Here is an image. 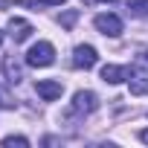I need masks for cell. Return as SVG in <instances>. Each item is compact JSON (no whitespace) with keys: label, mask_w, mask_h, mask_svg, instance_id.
I'll list each match as a JSON object with an SVG mask.
<instances>
[{"label":"cell","mask_w":148,"mask_h":148,"mask_svg":"<svg viewBox=\"0 0 148 148\" xmlns=\"http://www.w3.org/2000/svg\"><path fill=\"white\" fill-rule=\"evenodd\" d=\"M3 70H6V79H9L12 84H21V82H23V70H21V64H18L15 58H6V61H3Z\"/></svg>","instance_id":"ba28073f"},{"label":"cell","mask_w":148,"mask_h":148,"mask_svg":"<svg viewBox=\"0 0 148 148\" xmlns=\"http://www.w3.org/2000/svg\"><path fill=\"white\" fill-rule=\"evenodd\" d=\"M64 0H18V6H32V9H41V6H61Z\"/></svg>","instance_id":"8fae6325"},{"label":"cell","mask_w":148,"mask_h":148,"mask_svg":"<svg viewBox=\"0 0 148 148\" xmlns=\"http://www.w3.org/2000/svg\"><path fill=\"white\" fill-rule=\"evenodd\" d=\"M0 44H3V32H0Z\"/></svg>","instance_id":"ac0fdd59"},{"label":"cell","mask_w":148,"mask_h":148,"mask_svg":"<svg viewBox=\"0 0 148 148\" xmlns=\"http://www.w3.org/2000/svg\"><path fill=\"white\" fill-rule=\"evenodd\" d=\"M131 96H148V79H131Z\"/></svg>","instance_id":"30bf717a"},{"label":"cell","mask_w":148,"mask_h":148,"mask_svg":"<svg viewBox=\"0 0 148 148\" xmlns=\"http://www.w3.org/2000/svg\"><path fill=\"white\" fill-rule=\"evenodd\" d=\"M55 61V47L49 41H38L35 47H29L26 52V64L29 67H49Z\"/></svg>","instance_id":"6da1fadb"},{"label":"cell","mask_w":148,"mask_h":148,"mask_svg":"<svg viewBox=\"0 0 148 148\" xmlns=\"http://www.w3.org/2000/svg\"><path fill=\"white\" fill-rule=\"evenodd\" d=\"M96 29L102 32V35H108V38H116V35H122V21L116 18V15H96Z\"/></svg>","instance_id":"277c9868"},{"label":"cell","mask_w":148,"mask_h":148,"mask_svg":"<svg viewBox=\"0 0 148 148\" xmlns=\"http://www.w3.org/2000/svg\"><path fill=\"white\" fill-rule=\"evenodd\" d=\"M96 61H99V55L90 44H82L73 52V67H79V70H90V67H96Z\"/></svg>","instance_id":"3957f363"},{"label":"cell","mask_w":148,"mask_h":148,"mask_svg":"<svg viewBox=\"0 0 148 148\" xmlns=\"http://www.w3.org/2000/svg\"><path fill=\"white\" fill-rule=\"evenodd\" d=\"M136 70H142V73H148V49L136 55Z\"/></svg>","instance_id":"9a60e30c"},{"label":"cell","mask_w":148,"mask_h":148,"mask_svg":"<svg viewBox=\"0 0 148 148\" xmlns=\"http://www.w3.org/2000/svg\"><path fill=\"white\" fill-rule=\"evenodd\" d=\"M3 145H6V148H12V145L26 148V145H29V139H26V136H6V139H3Z\"/></svg>","instance_id":"4fadbf2b"},{"label":"cell","mask_w":148,"mask_h":148,"mask_svg":"<svg viewBox=\"0 0 148 148\" xmlns=\"http://www.w3.org/2000/svg\"><path fill=\"white\" fill-rule=\"evenodd\" d=\"M96 108H99V99H96V93H90V90H79L76 96H73V113L87 116V113H93Z\"/></svg>","instance_id":"7a4b0ae2"},{"label":"cell","mask_w":148,"mask_h":148,"mask_svg":"<svg viewBox=\"0 0 148 148\" xmlns=\"http://www.w3.org/2000/svg\"><path fill=\"white\" fill-rule=\"evenodd\" d=\"M99 3H116V0H99Z\"/></svg>","instance_id":"e0dca14e"},{"label":"cell","mask_w":148,"mask_h":148,"mask_svg":"<svg viewBox=\"0 0 148 148\" xmlns=\"http://www.w3.org/2000/svg\"><path fill=\"white\" fill-rule=\"evenodd\" d=\"M0 108H3V110H9V108H15V96L3 87V84H0Z\"/></svg>","instance_id":"7c38bea8"},{"label":"cell","mask_w":148,"mask_h":148,"mask_svg":"<svg viewBox=\"0 0 148 148\" xmlns=\"http://www.w3.org/2000/svg\"><path fill=\"white\" fill-rule=\"evenodd\" d=\"M35 93H38L41 99H47V102H55V99H61L64 84H61V82H52V79H44V82L35 84Z\"/></svg>","instance_id":"5b68a950"},{"label":"cell","mask_w":148,"mask_h":148,"mask_svg":"<svg viewBox=\"0 0 148 148\" xmlns=\"http://www.w3.org/2000/svg\"><path fill=\"white\" fill-rule=\"evenodd\" d=\"M29 35H32V23L29 21H23V18H12L9 21V38L15 44H23Z\"/></svg>","instance_id":"8992f818"},{"label":"cell","mask_w":148,"mask_h":148,"mask_svg":"<svg viewBox=\"0 0 148 148\" xmlns=\"http://www.w3.org/2000/svg\"><path fill=\"white\" fill-rule=\"evenodd\" d=\"M139 139H142V142H148V131H142V134H139Z\"/></svg>","instance_id":"2e32d148"},{"label":"cell","mask_w":148,"mask_h":148,"mask_svg":"<svg viewBox=\"0 0 148 148\" xmlns=\"http://www.w3.org/2000/svg\"><path fill=\"white\" fill-rule=\"evenodd\" d=\"M131 76V67H119V64H105L102 67V82L108 84H119Z\"/></svg>","instance_id":"52a82bcc"},{"label":"cell","mask_w":148,"mask_h":148,"mask_svg":"<svg viewBox=\"0 0 148 148\" xmlns=\"http://www.w3.org/2000/svg\"><path fill=\"white\" fill-rule=\"evenodd\" d=\"M125 3H128L131 15H136V18H148V0H125Z\"/></svg>","instance_id":"9c48e42d"},{"label":"cell","mask_w":148,"mask_h":148,"mask_svg":"<svg viewBox=\"0 0 148 148\" xmlns=\"http://www.w3.org/2000/svg\"><path fill=\"white\" fill-rule=\"evenodd\" d=\"M76 18H79V12H73V9H70V12H64V15H61V26H64V29H70L73 23H76Z\"/></svg>","instance_id":"5bb4252c"}]
</instances>
